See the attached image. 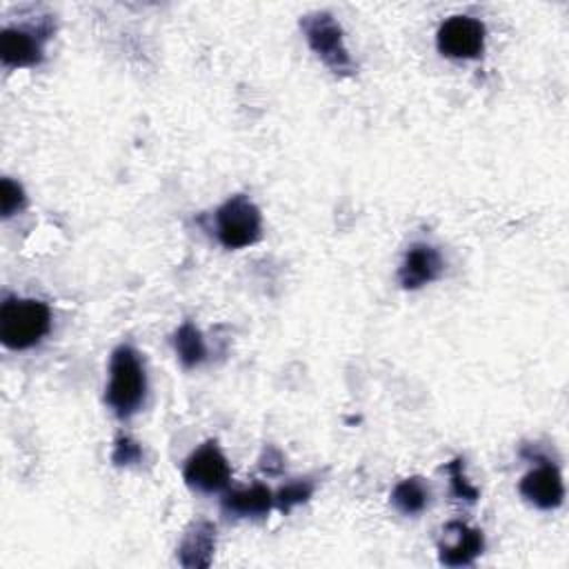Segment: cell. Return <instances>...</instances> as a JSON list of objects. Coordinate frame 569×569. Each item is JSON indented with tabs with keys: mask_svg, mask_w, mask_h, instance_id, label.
<instances>
[{
	"mask_svg": "<svg viewBox=\"0 0 569 569\" xmlns=\"http://www.w3.org/2000/svg\"><path fill=\"white\" fill-rule=\"evenodd\" d=\"M147 398V371L140 351L131 345H118L109 360V382L104 402L118 418H131Z\"/></svg>",
	"mask_w": 569,
	"mask_h": 569,
	"instance_id": "6da1fadb",
	"label": "cell"
},
{
	"mask_svg": "<svg viewBox=\"0 0 569 569\" xmlns=\"http://www.w3.org/2000/svg\"><path fill=\"white\" fill-rule=\"evenodd\" d=\"M51 329V311L42 300L9 296L0 305V340L7 349L22 351L42 342Z\"/></svg>",
	"mask_w": 569,
	"mask_h": 569,
	"instance_id": "7a4b0ae2",
	"label": "cell"
},
{
	"mask_svg": "<svg viewBox=\"0 0 569 569\" xmlns=\"http://www.w3.org/2000/svg\"><path fill=\"white\" fill-rule=\"evenodd\" d=\"M300 31L318 60L336 76L349 78L356 73V62L345 44V33L329 11H313L300 18Z\"/></svg>",
	"mask_w": 569,
	"mask_h": 569,
	"instance_id": "3957f363",
	"label": "cell"
},
{
	"mask_svg": "<svg viewBox=\"0 0 569 569\" xmlns=\"http://www.w3.org/2000/svg\"><path fill=\"white\" fill-rule=\"evenodd\" d=\"M213 233L224 249H244L262 236V213L251 198L236 193L213 211Z\"/></svg>",
	"mask_w": 569,
	"mask_h": 569,
	"instance_id": "277c9868",
	"label": "cell"
},
{
	"mask_svg": "<svg viewBox=\"0 0 569 569\" xmlns=\"http://www.w3.org/2000/svg\"><path fill=\"white\" fill-rule=\"evenodd\" d=\"M184 482L202 493H218L229 487L231 467L216 440L202 442L184 462Z\"/></svg>",
	"mask_w": 569,
	"mask_h": 569,
	"instance_id": "5b68a950",
	"label": "cell"
},
{
	"mask_svg": "<svg viewBox=\"0 0 569 569\" xmlns=\"http://www.w3.org/2000/svg\"><path fill=\"white\" fill-rule=\"evenodd\" d=\"M487 27L471 16H451L447 18L436 33L438 51L453 60H473L485 51Z\"/></svg>",
	"mask_w": 569,
	"mask_h": 569,
	"instance_id": "8992f818",
	"label": "cell"
},
{
	"mask_svg": "<svg viewBox=\"0 0 569 569\" xmlns=\"http://www.w3.org/2000/svg\"><path fill=\"white\" fill-rule=\"evenodd\" d=\"M51 27H7L0 33V58L7 69L33 67L42 62V44L49 38Z\"/></svg>",
	"mask_w": 569,
	"mask_h": 569,
	"instance_id": "52a82bcc",
	"label": "cell"
},
{
	"mask_svg": "<svg viewBox=\"0 0 569 569\" xmlns=\"http://www.w3.org/2000/svg\"><path fill=\"white\" fill-rule=\"evenodd\" d=\"M518 491L529 505L538 509H556L565 500L562 473L551 460H542L520 478Z\"/></svg>",
	"mask_w": 569,
	"mask_h": 569,
	"instance_id": "ba28073f",
	"label": "cell"
},
{
	"mask_svg": "<svg viewBox=\"0 0 569 569\" xmlns=\"http://www.w3.org/2000/svg\"><path fill=\"white\" fill-rule=\"evenodd\" d=\"M442 271H445V260H442L440 251L433 244L413 242L407 249L402 264L398 269V282L402 289L416 291V289L438 280Z\"/></svg>",
	"mask_w": 569,
	"mask_h": 569,
	"instance_id": "9c48e42d",
	"label": "cell"
},
{
	"mask_svg": "<svg viewBox=\"0 0 569 569\" xmlns=\"http://www.w3.org/2000/svg\"><path fill=\"white\" fill-rule=\"evenodd\" d=\"M216 525L211 520H193L184 533H182V540L176 549V556H178V562L184 567V569H207L213 560V553H216Z\"/></svg>",
	"mask_w": 569,
	"mask_h": 569,
	"instance_id": "30bf717a",
	"label": "cell"
},
{
	"mask_svg": "<svg viewBox=\"0 0 569 569\" xmlns=\"http://www.w3.org/2000/svg\"><path fill=\"white\" fill-rule=\"evenodd\" d=\"M449 533L456 536L453 542L438 545V560L445 567H469L485 551V533L467 522L451 520L445 525Z\"/></svg>",
	"mask_w": 569,
	"mask_h": 569,
	"instance_id": "8fae6325",
	"label": "cell"
},
{
	"mask_svg": "<svg viewBox=\"0 0 569 569\" xmlns=\"http://www.w3.org/2000/svg\"><path fill=\"white\" fill-rule=\"evenodd\" d=\"M220 509L229 518L258 520L269 516V511L273 509V491L262 482H256L242 489H231L220 500Z\"/></svg>",
	"mask_w": 569,
	"mask_h": 569,
	"instance_id": "7c38bea8",
	"label": "cell"
},
{
	"mask_svg": "<svg viewBox=\"0 0 569 569\" xmlns=\"http://www.w3.org/2000/svg\"><path fill=\"white\" fill-rule=\"evenodd\" d=\"M391 505L396 511H400L402 516H418L429 507L431 500V489L427 485L425 478L420 476H409L405 480H400L393 489H391Z\"/></svg>",
	"mask_w": 569,
	"mask_h": 569,
	"instance_id": "4fadbf2b",
	"label": "cell"
},
{
	"mask_svg": "<svg viewBox=\"0 0 569 569\" xmlns=\"http://www.w3.org/2000/svg\"><path fill=\"white\" fill-rule=\"evenodd\" d=\"M171 342H173V351H176L178 360L182 362V367L193 369L207 360V345H204L202 331L191 320H184L173 331Z\"/></svg>",
	"mask_w": 569,
	"mask_h": 569,
	"instance_id": "5bb4252c",
	"label": "cell"
},
{
	"mask_svg": "<svg viewBox=\"0 0 569 569\" xmlns=\"http://www.w3.org/2000/svg\"><path fill=\"white\" fill-rule=\"evenodd\" d=\"M316 491V482L311 478H296L287 485H282L276 493H273V507L280 513H289L293 511L298 505H305Z\"/></svg>",
	"mask_w": 569,
	"mask_h": 569,
	"instance_id": "9a60e30c",
	"label": "cell"
},
{
	"mask_svg": "<svg viewBox=\"0 0 569 569\" xmlns=\"http://www.w3.org/2000/svg\"><path fill=\"white\" fill-rule=\"evenodd\" d=\"M442 471L449 473L451 493H453L456 498H460V500H465V502H476V500H478V496H480L478 487H473V485L467 480V476H465V458L456 456L451 462H447V465L442 467Z\"/></svg>",
	"mask_w": 569,
	"mask_h": 569,
	"instance_id": "2e32d148",
	"label": "cell"
},
{
	"mask_svg": "<svg viewBox=\"0 0 569 569\" xmlns=\"http://www.w3.org/2000/svg\"><path fill=\"white\" fill-rule=\"evenodd\" d=\"M142 445L138 440H133L131 436H118L113 442V451H111V462L116 467H133L138 462H142Z\"/></svg>",
	"mask_w": 569,
	"mask_h": 569,
	"instance_id": "e0dca14e",
	"label": "cell"
},
{
	"mask_svg": "<svg viewBox=\"0 0 569 569\" xmlns=\"http://www.w3.org/2000/svg\"><path fill=\"white\" fill-rule=\"evenodd\" d=\"M27 204V196L24 189L11 180V178H2L0 182V207H2V218H11L13 213H18L22 207Z\"/></svg>",
	"mask_w": 569,
	"mask_h": 569,
	"instance_id": "ac0fdd59",
	"label": "cell"
},
{
	"mask_svg": "<svg viewBox=\"0 0 569 569\" xmlns=\"http://www.w3.org/2000/svg\"><path fill=\"white\" fill-rule=\"evenodd\" d=\"M258 467H260L267 476H278V473H282V469H284V456H282L276 447L267 445V447L262 449L260 458H258Z\"/></svg>",
	"mask_w": 569,
	"mask_h": 569,
	"instance_id": "d6986e66",
	"label": "cell"
}]
</instances>
